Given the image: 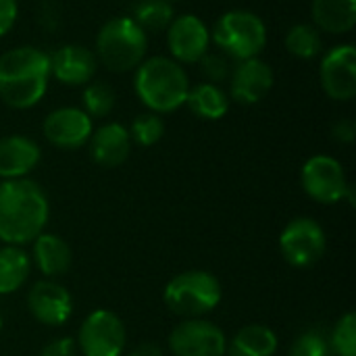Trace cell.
<instances>
[{
    "label": "cell",
    "mask_w": 356,
    "mask_h": 356,
    "mask_svg": "<svg viewBox=\"0 0 356 356\" xmlns=\"http://www.w3.org/2000/svg\"><path fill=\"white\" fill-rule=\"evenodd\" d=\"M300 184L307 196L321 204H336L344 198L353 202V188L348 186L344 167L330 154L311 156L300 171Z\"/></svg>",
    "instance_id": "7"
},
{
    "label": "cell",
    "mask_w": 356,
    "mask_h": 356,
    "mask_svg": "<svg viewBox=\"0 0 356 356\" xmlns=\"http://www.w3.org/2000/svg\"><path fill=\"white\" fill-rule=\"evenodd\" d=\"M115 106V92L111 86L102 81H94L86 86L83 90V111L90 115V119L106 117Z\"/></svg>",
    "instance_id": "27"
},
{
    "label": "cell",
    "mask_w": 356,
    "mask_h": 356,
    "mask_svg": "<svg viewBox=\"0 0 356 356\" xmlns=\"http://www.w3.org/2000/svg\"><path fill=\"white\" fill-rule=\"evenodd\" d=\"M31 257L21 246L0 248V294H15L29 277Z\"/></svg>",
    "instance_id": "23"
},
{
    "label": "cell",
    "mask_w": 356,
    "mask_h": 356,
    "mask_svg": "<svg viewBox=\"0 0 356 356\" xmlns=\"http://www.w3.org/2000/svg\"><path fill=\"white\" fill-rule=\"evenodd\" d=\"M77 355V344L73 338H56L52 342H48L44 348H42V355L40 356H75Z\"/></svg>",
    "instance_id": "31"
},
{
    "label": "cell",
    "mask_w": 356,
    "mask_h": 356,
    "mask_svg": "<svg viewBox=\"0 0 356 356\" xmlns=\"http://www.w3.org/2000/svg\"><path fill=\"white\" fill-rule=\"evenodd\" d=\"M0 330H2V315H0Z\"/></svg>",
    "instance_id": "35"
},
{
    "label": "cell",
    "mask_w": 356,
    "mask_h": 356,
    "mask_svg": "<svg viewBox=\"0 0 356 356\" xmlns=\"http://www.w3.org/2000/svg\"><path fill=\"white\" fill-rule=\"evenodd\" d=\"M330 348L338 356H356V315L346 313L330 336Z\"/></svg>",
    "instance_id": "28"
},
{
    "label": "cell",
    "mask_w": 356,
    "mask_h": 356,
    "mask_svg": "<svg viewBox=\"0 0 356 356\" xmlns=\"http://www.w3.org/2000/svg\"><path fill=\"white\" fill-rule=\"evenodd\" d=\"M131 142H136L138 146L150 148L156 142H161L163 134H165V123L156 113H142L131 121V127L127 129Z\"/></svg>",
    "instance_id": "26"
},
{
    "label": "cell",
    "mask_w": 356,
    "mask_h": 356,
    "mask_svg": "<svg viewBox=\"0 0 356 356\" xmlns=\"http://www.w3.org/2000/svg\"><path fill=\"white\" fill-rule=\"evenodd\" d=\"M211 40L223 50V54L236 60H246L263 52L267 44V27L257 13L236 8L217 19Z\"/></svg>",
    "instance_id": "6"
},
{
    "label": "cell",
    "mask_w": 356,
    "mask_h": 356,
    "mask_svg": "<svg viewBox=\"0 0 356 356\" xmlns=\"http://www.w3.org/2000/svg\"><path fill=\"white\" fill-rule=\"evenodd\" d=\"M75 344L83 356H121L127 332L119 315L98 309L83 319Z\"/></svg>",
    "instance_id": "9"
},
{
    "label": "cell",
    "mask_w": 356,
    "mask_h": 356,
    "mask_svg": "<svg viewBox=\"0 0 356 356\" xmlns=\"http://www.w3.org/2000/svg\"><path fill=\"white\" fill-rule=\"evenodd\" d=\"M98 69L96 54L81 44H65L50 54V77L65 86L88 83Z\"/></svg>",
    "instance_id": "16"
},
{
    "label": "cell",
    "mask_w": 356,
    "mask_h": 356,
    "mask_svg": "<svg viewBox=\"0 0 356 356\" xmlns=\"http://www.w3.org/2000/svg\"><path fill=\"white\" fill-rule=\"evenodd\" d=\"M134 90L150 113H173L186 104L190 79L171 56H152L136 67Z\"/></svg>",
    "instance_id": "3"
},
{
    "label": "cell",
    "mask_w": 356,
    "mask_h": 356,
    "mask_svg": "<svg viewBox=\"0 0 356 356\" xmlns=\"http://www.w3.org/2000/svg\"><path fill=\"white\" fill-rule=\"evenodd\" d=\"M273 81V69L263 58H246L232 69L229 94L240 104H257L271 92Z\"/></svg>",
    "instance_id": "15"
},
{
    "label": "cell",
    "mask_w": 356,
    "mask_h": 356,
    "mask_svg": "<svg viewBox=\"0 0 356 356\" xmlns=\"http://www.w3.org/2000/svg\"><path fill=\"white\" fill-rule=\"evenodd\" d=\"M19 15V4L17 0H0V38L6 35Z\"/></svg>",
    "instance_id": "32"
},
{
    "label": "cell",
    "mask_w": 356,
    "mask_h": 356,
    "mask_svg": "<svg viewBox=\"0 0 356 356\" xmlns=\"http://www.w3.org/2000/svg\"><path fill=\"white\" fill-rule=\"evenodd\" d=\"M315 27L327 33H348L356 25V0H313Z\"/></svg>",
    "instance_id": "20"
},
{
    "label": "cell",
    "mask_w": 356,
    "mask_h": 356,
    "mask_svg": "<svg viewBox=\"0 0 356 356\" xmlns=\"http://www.w3.org/2000/svg\"><path fill=\"white\" fill-rule=\"evenodd\" d=\"M27 307L35 321L48 327H58L69 321L73 313V298L63 284L54 280H42L29 290Z\"/></svg>",
    "instance_id": "14"
},
{
    "label": "cell",
    "mask_w": 356,
    "mask_h": 356,
    "mask_svg": "<svg viewBox=\"0 0 356 356\" xmlns=\"http://www.w3.org/2000/svg\"><path fill=\"white\" fill-rule=\"evenodd\" d=\"M50 217L48 196L33 179H4L0 184V240L8 246L33 242Z\"/></svg>",
    "instance_id": "1"
},
{
    "label": "cell",
    "mask_w": 356,
    "mask_h": 356,
    "mask_svg": "<svg viewBox=\"0 0 356 356\" xmlns=\"http://www.w3.org/2000/svg\"><path fill=\"white\" fill-rule=\"evenodd\" d=\"M198 67H200V73L209 79V83H221L225 79H229L232 75V65L227 60V56L223 54H213V52H207L200 60H198Z\"/></svg>",
    "instance_id": "30"
},
{
    "label": "cell",
    "mask_w": 356,
    "mask_h": 356,
    "mask_svg": "<svg viewBox=\"0 0 356 356\" xmlns=\"http://www.w3.org/2000/svg\"><path fill=\"white\" fill-rule=\"evenodd\" d=\"M33 265L44 273L46 280L60 277L69 271L73 263L71 246L56 234H40L33 240Z\"/></svg>",
    "instance_id": "19"
},
{
    "label": "cell",
    "mask_w": 356,
    "mask_h": 356,
    "mask_svg": "<svg viewBox=\"0 0 356 356\" xmlns=\"http://www.w3.org/2000/svg\"><path fill=\"white\" fill-rule=\"evenodd\" d=\"M330 340L319 330L302 332L290 348V356H330Z\"/></svg>",
    "instance_id": "29"
},
{
    "label": "cell",
    "mask_w": 356,
    "mask_h": 356,
    "mask_svg": "<svg viewBox=\"0 0 356 356\" xmlns=\"http://www.w3.org/2000/svg\"><path fill=\"white\" fill-rule=\"evenodd\" d=\"M186 104L190 106V111L207 121H217L221 117L227 115L229 108V96L225 94V90L217 83H196L190 88Z\"/></svg>",
    "instance_id": "21"
},
{
    "label": "cell",
    "mask_w": 356,
    "mask_h": 356,
    "mask_svg": "<svg viewBox=\"0 0 356 356\" xmlns=\"http://www.w3.org/2000/svg\"><path fill=\"white\" fill-rule=\"evenodd\" d=\"M227 350L232 356H273L277 353V336L271 327L252 323L234 336Z\"/></svg>",
    "instance_id": "22"
},
{
    "label": "cell",
    "mask_w": 356,
    "mask_h": 356,
    "mask_svg": "<svg viewBox=\"0 0 356 356\" xmlns=\"http://www.w3.org/2000/svg\"><path fill=\"white\" fill-rule=\"evenodd\" d=\"M173 4L167 0H140L134 6V21L144 31H161L167 29L173 21Z\"/></svg>",
    "instance_id": "25"
},
{
    "label": "cell",
    "mask_w": 356,
    "mask_h": 356,
    "mask_svg": "<svg viewBox=\"0 0 356 356\" xmlns=\"http://www.w3.org/2000/svg\"><path fill=\"white\" fill-rule=\"evenodd\" d=\"M50 81V54L35 46H17L0 54V98L6 106H35Z\"/></svg>",
    "instance_id": "2"
},
{
    "label": "cell",
    "mask_w": 356,
    "mask_h": 356,
    "mask_svg": "<svg viewBox=\"0 0 356 356\" xmlns=\"http://www.w3.org/2000/svg\"><path fill=\"white\" fill-rule=\"evenodd\" d=\"M355 123L350 121V119H342V121H338L336 125H334V129H332V136H334V140L336 142H342V144H353V140H355Z\"/></svg>",
    "instance_id": "33"
},
{
    "label": "cell",
    "mask_w": 356,
    "mask_h": 356,
    "mask_svg": "<svg viewBox=\"0 0 356 356\" xmlns=\"http://www.w3.org/2000/svg\"><path fill=\"white\" fill-rule=\"evenodd\" d=\"M167 2H175V0H167Z\"/></svg>",
    "instance_id": "36"
},
{
    "label": "cell",
    "mask_w": 356,
    "mask_h": 356,
    "mask_svg": "<svg viewBox=\"0 0 356 356\" xmlns=\"http://www.w3.org/2000/svg\"><path fill=\"white\" fill-rule=\"evenodd\" d=\"M219 280L202 269H192L175 275L163 292L167 309L186 319H202L221 302Z\"/></svg>",
    "instance_id": "5"
},
{
    "label": "cell",
    "mask_w": 356,
    "mask_h": 356,
    "mask_svg": "<svg viewBox=\"0 0 356 356\" xmlns=\"http://www.w3.org/2000/svg\"><path fill=\"white\" fill-rule=\"evenodd\" d=\"M127 356H163V350L152 342H144V344L136 346Z\"/></svg>",
    "instance_id": "34"
},
{
    "label": "cell",
    "mask_w": 356,
    "mask_h": 356,
    "mask_svg": "<svg viewBox=\"0 0 356 356\" xmlns=\"http://www.w3.org/2000/svg\"><path fill=\"white\" fill-rule=\"evenodd\" d=\"M42 131L52 146L63 150H75L90 142L94 125L83 108L60 106L46 115Z\"/></svg>",
    "instance_id": "13"
},
{
    "label": "cell",
    "mask_w": 356,
    "mask_h": 356,
    "mask_svg": "<svg viewBox=\"0 0 356 356\" xmlns=\"http://www.w3.org/2000/svg\"><path fill=\"white\" fill-rule=\"evenodd\" d=\"M40 146L27 136L0 138V177L21 179L27 177L40 163Z\"/></svg>",
    "instance_id": "18"
},
{
    "label": "cell",
    "mask_w": 356,
    "mask_h": 356,
    "mask_svg": "<svg viewBox=\"0 0 356 356\" xmlns=\"http://www.w3.org/2000/svg\"><path fill=\"white\" fill-rule=\"evenodd\" d=\"M148 50L146 31L131 17H115L106 21L96 35V58L108 71H134Z\"/></svg>",
    "instance_id": "4"
},
{
    "label": "cell",
    "mask_w": 356,
    "mask_h": 356,
    "mask_svg": "<svg viewBox=\"0 0 356 356\" xmlns=\"http://www.w3.org/2000/svg\"><path fill=\"white\" fill-rule=\"evenodd\" d=\"M321 88L332 100L346 102L356 96V48L340 44L330 48L319 65Z\"/></svg>",
    "instance_id": "11"
},
{
    "label": "cell",
    "mask_w": 356,
    "mask_h": 356,
    "mask_svg": "<svg viewBox=\"0 0 356 356\" xmlns=\"http://www.w3.org/2000/svg\"><path fill=\"white\" fill-rule=\"evenodd\" d=\"M173 356H223L227 338L223 330L207 319H186L169 334Z\"/></svg>",
    "instance_id": "10"
},
{
    "label": "cell",
    "mask_w": 356,
    "mask_h": 356,
    "mask_svg": "<svg viewBox=\"0 0 356 356\" xmlns=\"http://www.w3.org/2000/svg\"><path fill=\"white\" fill-rule=\"evenodd\" d=\"M131 138L125 125L121 123H104L90 136V152L92 159L106 169L119 167L127 161L131 152Z\"/></svg>",
    "instance_id": "17"
},
{
    "label": "cell",
    "mask_w": 356,
    "mask_h": 356,
    "mask_svg": "<svg viewBox=\"0 0 356 356\" xmlns=\"http://www.w3.org/2000/svg\"><path fill=\"white\" fill-rule=\"evenodd\" d=\"M167 46L171 58L179 65L198 63L211 46V29L198 15H179L173 17L167 27Z\"/></svg>",
    "instance_id": "12"
},
{
    "label": "cell",
    "mask_w": 356,
    "mask_h": 356,
    "mask_svg": "<svg viewBox=\"0 0 356 356\" xmlns=\"http://www.w3.org/2000/svg\"><path fill=\"white\" fill-rule=\"evenodd\" d=\"M286 48L290 54L298 58H315L323 52V38L321 31L311 23H298L288 29L286 33Z\"/></svg>",
    "instance_id": "24"
},
{
    "label": "cell",
    "mask_w": 356,
    "mask_h": 356,
    "mask_svg": "<svg viewBox=\"0 0 356 356\" xmlns=\"http://www.w3.org/2000/svg\"><path fill=\"white\" fill-rule=\"evenodd\" d=\"M327 248V236L323 227L311 217L292 219L280 234V252L284 261L296 269H309L317 265Z\"/></svg>",
    "instance_id": "8"
}]
</instances>
